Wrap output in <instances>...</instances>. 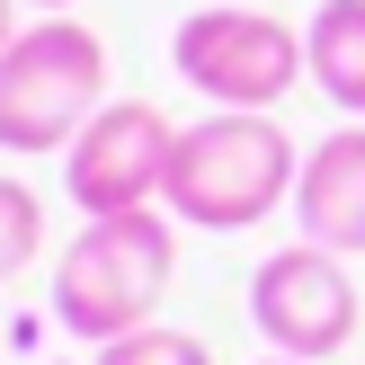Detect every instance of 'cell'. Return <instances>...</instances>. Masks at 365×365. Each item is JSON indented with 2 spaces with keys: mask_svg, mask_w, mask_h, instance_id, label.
Instances as JSON below:
<instances>
[{
  "mask_svg": "<svg viewBox=\"0 0 365 365\" xmlns=\"http://www.w3.org/2000/svg\"><path fill=\"white\" fill-rule=\"evenodd\" d=\"M107 107V45L81 18H36L0 53V152H71Z\"/></svg>",
  "mask_w": 365,
  "mask_h": 365,
  "instance_id": "obj_3",
  "label": "cell"
},
{
  "mask_svg": "<svg viewBox=\"0 0 365 365\" xmlns=\"http://www.w3.org/2000/svg\"><path fill=\"white\" fill-rule=\"evenodd\" d=\"M170 63L196 98L214 107H250V116H277V98H294L312 81V53H303V27L267 9H241V0H214V9H187L170 36Z\"/></svg>",
  "mask_w": 365,
  "mask_h": 365,
  "instance_id": "obj_4",
  "label": "cell"
},
{
  "mask_svg": "<svg viewBox=\"0 0 365 365\" xmlns=\"http://www.w3.org/2000/svg\"><path fill=\"white\" fill-rule=\"evenodd\" d=\"M170 277H178V214L170 205L89 214L81 241L53 259V321L89 348H107L125 330H152Z\"/></svg>",
  "mask_w": 365,
  "mask_h": 365,
  "instance_id": "obj_2",
  "label": "cell"
},
{
  "mask_svg": "<svg viewBox=\"0 0 365 365\" xmlns=\"http://www.w3.org/2000/svg\"><path fill=\"white\" fill-rule=\"evenodd\" d=\"M36 250H45V205H36L27 178H0V285L27 277Z\"/></svg>",
  "mask_w": 365,
  "mask_h": 365,
  "instance_id": "obj_9",
  "label": "cell"
},
{
  "mask_svg": "<svg viewBox=\"0 0 365 365\" xmlns=\"http://www.w3.org/2000/svg\"><path fill=\"white\" fill-rule=\"evenodd\" d=\"M18 9H36V18H71V0H18Z\"/></svg>",
  "mask_w": 365,
  "mask_h": 365,
  "instance_id": "obj_12",
  "label": "cell"
},
{
  "mask_svg": "<svg viewBox=\"0 0 365 365\" xmlns=\"http://www.w3.org/2000/svg\"><path fill=\"white\" fill-rule=\"evenodd\" d=\"M294 223H303V241L339 250V259L365 250V125H339V134H321L312 152H303Z\"/></svg>",
  "mask_w": 365,
  "mask_h": 365,
  "instance_id": "obj_7",
  "label": "cell"
},
{
  "mask_svg": "<svg viewBox=\"0 0 365 365\" xmlns=\"http://www.w3.org/2000/svg\"><path fill=\"white\" fill-rule=\"evenodd\" d=\"M356 321H365V294H356L348 259L321 250V241L277 250V259H259V277H250V330L267 339V356L330 365L356 339Z\"/></svg>",
  "mask_w": 365,
  "mask_h": 365,
  "instance_id": "obj_5",
  "label": "cell"
},
{
  "mask_svg": "<svg viewBox=\"0 0 365 365\" xmlns=\"http://www.w3.org/2000/svg\"><path fill=\"white\" fill-rule=\"evenodd\" d=\"M45 365H71V356H45Z\"/></svg>",
  "mask_w": 365,
  "mask_h": 365,
  "instance_id": "obj_14",
  "label": "cell"
},
{
  "mask_svg": "<svg viewBox=\"0 0 365 365\" xmlns=\"http://www.w3.org/2000/svg\"><path fill=\"white\" fill-rule=\"evenodd\" d=\"M259 365H303V356H259Z\"/></svg>",
  "mask_w": 365,
  "mask_h": 365,
  "instance_id": "obj_13",
  "label": "cell"
},
{
  "mask_svg": "<svg viewBox=\"0 0 365 365\" xmlns=\"http://www.w3.org/2000/svg\"><path fill=\"white\" fill-rule=\"evenodd\" d=\"M170 152H178V125L152 98H107L63 152V187L81 214H143L170 187Z\"/></svg>",
  "mask_w": 365,
  "mask_h": 365,
  "instance_id": "obj_6",
  "label": "cell"
},
{
  "mask_svg": "<svg viewBox=\"0 0 365 365\" xmlns=\"http://www.w3.org/2000/svg\"><path fill=\"white\" fill-rule=\"evenodd\" d=\"M294 178H303V152H294V134H285L277 116L214 107V116L178 125L160 205H170L187 232H250L277 205H294Z\"/></svg>",
  "mask_w": 365,
  "mask_h": 365,
  "instance_id": "obj_1",
  "label": "cell"
},
{
  "mask_svg": "<svg viewBox=\"0 0 365 365\" xmlns=\"http://www.w3.org/2000/svg\"><path fill=\"white\" fill-rule=\"evenodd\" d=\"M303 53H312V89L365 125V0H321L303 18Z\"/></svg>",
  "mask_w": 365,
  "mask_h": 365,
  "instance_id": "obj_8",
  "label": "cell"
},
{
  "mask_svg": "<svg viewBox=\"0 0 365 365\" xmlns=\"http://www.w3.org/2000/svg\"><path fill=\"white\" fill-rule=\"evenodd\" d=\"M89 365H214V348H205L196 330H160V321H152V330L107 339V348L89 356Z\"/></svg>",
  "mask_w": 365,
  "mask_h": 365,
  "instance_id": "obj_10",
  "label": "cell"
},
{
  "mask_svg": "<svg viewBox=\"0 0 365 365\" xmlns=\"http://www.w3.org/2000/svg\"><path fill=\"white\" fill-rule=\"evenodd\" d=\"M18 45V0H0V53Z\"/></svg>",
  "mask_w": 365,
  "mask_h": 365,
  "instance_id": "obj_11",
  "label": "cell"
}]
</instances>
